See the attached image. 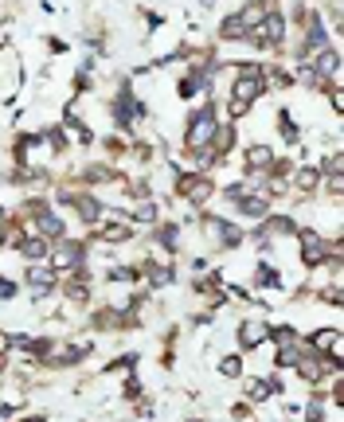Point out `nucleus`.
<instances>
[{
    "instance_id": "1a4fd4ad",
    "label": "nucleus",
    "mask_w": 344,
    "mask_h": 422,
    "mask_svg": "<svg viewBox=\"0 0 344 422\" xmlns=\"http://www.w3.org/2000/svg\"><path fill=\"white\" fill-rule=\"evenodd\" d=\"M16 251L24 254L28 262H47V251H51V243H47V239H40V235H24V243H20Z\"/></svg>"
},
{
    "instance_id": "dca6fc26",
    "label": "nucleus",
    "mask_w": 344,
    "mask_h": 422,
    "mask_svg": "<svg viewBox=\"0 0 344 422\" xmlns=\"http://www.w3.org/2000/svg\"><path fill=\"white\" fill-rule=\"evenodd\" d=\"M200 4H203V8H211V4H215V0H200Z\"/></svg>"
},
{
    "instance_id": "39448f33",
    "label": "nucleus",
    "mask_w": 344,
    "mask_h": 422,
    "mask_svg": "<svg viewBox=\"0 0 344 422\" xmlns=\"http://www.w3.org/2000/svg\"><path fill=\"white\" fill-rule=\"evenodd\" d=\"M282 35H285V20L278 16V12H270V16L251 32V40L262 43V47H278V43H282Z\"/></svg>"
},
{
    "instance_id": "f8f14e48",
    "label": "nucleus",
    "mask_w": 344,
    "mask_h": 422,
    "mask_svg": "<svg viewBox=\"0 0 344 422\" xmlns=\"http://www.w3.org/2000/svg\"><path fill=\"white\" fill-rule=\"evenodd\" d=\"M274 399V383L270 380H247V403H266Z\"/></svg>"
},
{
    "instance_id": "2eb2a0df",
    "label": "nucleus",
    "mask_w": 344,
    "mask_h": 422,
    "mask_svg": "<svg viewBox=\"0 0 344 422\" xmlns=\"http://www.w3.org/2000/svg\"><path fill=\"white\" fill-rule=\"evenodd\" d=\"M328 102H333V114H340V110H344V94H340V86H328Z\"/></svg>"
},
{
    "instance_id": "423d86ee",
    "label": "nucleus",
    "mask_w": 344,
    "mask_h": 422,
    "mask_svg": "<svg viewBox=\"0 0 344 422\" xmlns=\"http://www.w3.org/2000/svg\"><path fill=\"white\" fill-rule=\"evenodd\" d=\"M266 337H270V325H266V321H259V317H247V321L239 325V344H243V348H259V344H266Z\"/></svg>"
},
{
    "instance_id": "7ed1b4c3",
    "label": "nucleus",
    "mask_w": 344,
    "mask_h": 422,
    "mask_svg": "<svg viewBox=\"0 0 344 422\" xmlns=\"http://www.w3.org/2000/svg\"><path fill=\"white\" fill-rule=\"evenodd\" d=\"M24 278H28V289H32V297H47L51 289L59 286V274L51 270L47 262H32Z\"/></svg>"
},
{
    "instance_id": "f3484780",
    "label": "nucleus",
    "mask_w": 344,
    "mask_h": 422,
    "mask_svg": "<svg viewBox=\"0 0 344 422\" xmlns=\"http://www.w3.org/2000/svg\"><path fill=\"white\" fill-rule=\"evenodd\" d=\"M305 422H325V418H305Z\"/></svg>"
},
{
    "instance_id": "ddd939ff",
    "label": "nucleus",
    "mask_w": 344,
    "mask_h": 422,
    "mask_svg": "<svg viewBox=\"0 0 344 422\" xmlns=\"http://www.w3.org/2000/svg\"><path fill=\"white\" fill-rule=\"evenodd\" d=\"M219 372H223L227 380H239V375H243V360H239V356H223V363H219Z\"/></svg>"
},
{
    "instance_id": "f257e3e1",
    "label": "nucleus",
    "mask_w": 344,
    "mask_h": 422,
    "mask_svg": "<svg viewBox=\"0 0 344 422\" xmlns=\"http://www.w3.org/2000/svg\"><path fill=\"white\" fill-rule=\"evenodd\" d=\"M215 129H219L215 110H196L192 121H188V129H184V149H188V152L211 149V137H215Z\"/></svg>"
},
{
    "instance_id": "0eeeda50",
    "label": "nucleus",
    "mask_w": 344,
    "mask_h": 422,
    "mask_svg": "<svg viewBox=\"0 0 344 422\" xmlns=\"http://www.w3.org/2000/svg\"><path fill=\"white\" fill-rule=\"evenodd\" d=\"M243 161H247V169H254V172H266L270 164H274V149H270V145H247Z\"/></svg>"
},
{
    "instance_id": "f03ea898",
    "label": "nucleus",
    "mask_w": 344,
    "mask_h": 422,
    "mask_svg": "<svg viewBox=\"0 0 344 422\" xmlns=\"http://www.w3.org/2000/svg\"><path fill=\"white\" fill-rule=\"evenodd\" d=\"M297 243H302V262L305 266H321V262L328 258V239L321 235V231H313V227H305L302 235H297Z\"/></svg>"
},
{
    "instance_id": "9b49d317",
    "label": "nucleus",
    "mask_w": 344,
    "mask_h": 422,
    "mask_svg": "<svg viewBox=\"0 0 344 422\" xmlns=\"http://www.w3.org/2000/svg\"><path fill=\"white\" fill-rule=\"evenodd\" d=\"M294 184H297V192H317V188H321V169H317V164H305V169H297Z\"/></svg>"
},
{
    "instance_id": "9d476101",
    "label": "nucleus",
    "mask_w": 344,
    "mask_h": 422,
    "mask_svg": "<svg viewBox=\"0 0 344 422\" xmlns=\"http://www.w3.org/2000/svg\"><path fill=\"white\" fill-rule=\"evenodd\" d=\"M247 24L239 20V12H231V16H223V24H219V40H227V43H239V40H247Z\"/></svg>"
},
{
    "instance_id": "4468645a",
    "label": "nucleus",
    "mask_w": 344,
    "mask_h": 422,
    "mask_svg": "<svg viewBox=\"0 0 344 422\" xmlns=\"http://www.w3.org/2000/svg\"><path fill=\"white\" fill-rule=\"evenodd\" d=\"M251 110H254L251 102H239V98H231V102H227V118H247Z\"/></svg>"
},
{
    "instance_id": "20e7f679",
    "label": "nucleus",
    "mask_w": 344,
    "mask_h": 422,
    "mask_svg": "<svg viewBox=\"0 0 344 422\" xmlns=\"http://www.w3.org/2000/svg\"><path fill=\"white\" fill-rule=\"evenodd\" d=\"M180 195H184L192 207H200V203H208L211 195H215V184H211L208 176H192V172H188V176H180Z\"/></svg>"
},
{
    "instance_id": "6e6552de",
    "label": "nucleus",
    "mask_w": 344,
    "mask_h": 422,
    "mask_svg": "<svg viewBox=\"0 0 344 422\" xmlns=\"http://www.w3.org/2000/svg\"><path fill=\"white\" fill-rule=\"evenodd\" d=\"M134 239V223H98V243H129Z\"/></svg>"
}]
</instances>
